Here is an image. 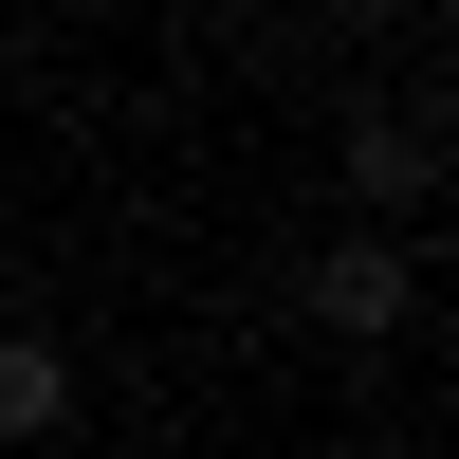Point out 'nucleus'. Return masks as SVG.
I'll list each match as a JSON object with an SVG mask.
<instances>
[{"mask_svg": "<svg viewBox=\"0 0 459 459\" xmlns=\"http://www.w3.org/2000/svg\"><path fill=\"white\" fill-rule=\"evenodd\" d=\"M74 423V350L56 331H0V441H56Z\"/></svg>", "mask_w": 459, "mask_h": 459, "instance_id": "f03ea898", "label": "nucleus"}, {"mask_svg": "<svg viewBox=\"0 0 459 459\" xmlns=\"http://www.w3.org/2000/svg\"><path fill=\"white\" fill-rule=\"evenodd\" d=\"M350 184H368L386 221H423V203H441V147H423V129H350Z\"/></svg>", "mask_w": 459, "mask_h": 459, "instance_id": "7ed1b4c3", "label": "nucleus"}, {"mask_svg": "<svg viewBox=\"0 0 459 459\" xmlns=\"http://www.w3.org/2000/svg\"><path fill=\"white\" fill-rule=\"evenodd\" d=\"M313 313L331 331H404V313H423V257H404V239H331L313 257Z\"/></svg>", "mask_w": 459, "mask_h": 459, "instance_id": "f257e3e1", "label": "nucleus"}]
</instances>
